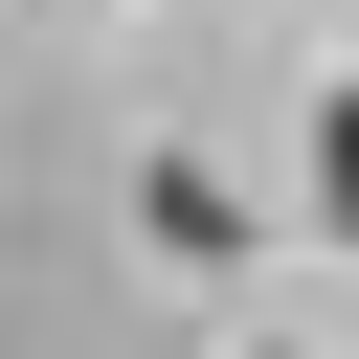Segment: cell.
<instances>
[{
  "instance_id": "1",
  "label": "cell",
  "mask_w": 359,
  "mask_h": 359,
  "mask_svg": "<svg viewBox=\"0 0 359 359\" xmlns=\"http://www.w3.org/2000/svg\"><path fill=\"white\" fill-rule=\"evenodd\" d=\"M314 224H337V247H359V90H337V112H314Z\"/></svg>"
}]
</instances>
